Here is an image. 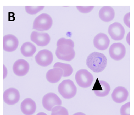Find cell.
Returning <instances> with one entry per match:
<instances>
[{"label":"cell","mask_w":134,"mask_h":115,"mask_svg":"<svg viewBox=\"0 0 134 115\" xmlns=\"http://www.w3.org/2000/svg\"><path fill=\"white\" fill-rule=\"evenodd\" d=\"M92 91L98 97H105L110 92V87L109 84L105 81H98V79H97V81L96 82Z\"/></svg>","instance_id":"5bb4252c"},{"label":"cell","mask_w":134,"mask_h":115,"mask_svg":"<svg viewBox=\"0 0 134 115\" xmlns=\"http://www.w3.org/2000/svg\"><path fill=\"white\" fill-rule=\"evenodd\" d=\"M3 79H4L6 78V77L7 76L8 70H7L6 67H5V65H3Z\"/></svg>","instance_id":"83f0119b"},{"label":"cell","mask_w":134,"mask_h":115,"mask_svg":"<svg viewBox=\"0 0 134 115\" xmlns=\"http://www.w3.org/2000/svg\"><path fill=\"white\" fill-rule=\"evenodd\" d=\"M60 68L63 72V77H67L71 76L73 73V68L68 64L61 62H57L53 65V68Z\"/></svg>","instance_id":"44dd1931"},{"label":"cell","mask_w":134,"mask_h":115,"mask_svg":"<svg viewBox=\"0 0 134 115\" xmlns=\"http://www.w3.org/2000/svg\"><path fill=\"white\" fill-rule=\"evenodd\" d=\"M30 68L29 63L23 59L16 61L13 65V70L14 74L19 77L25 76L28 73Z\"/></svg>","instance_id":"7c38bea8"},{"label":"cell","mask_w":134,"mask_h":115,"mask_svg":"<svg viewBox=\"0 0 134 115\" xmlns=\"http://www.w3.org/2000/svg\"><path fill=\"white\" fill-rule=\"evenodd\" d=\"M60 45H68L72 47V48H74V43L72 40H71V39H65V38L59 39L57 41V47Z\"/></svg>","instance_id":"cb8c5ba5"},{"label":"cell","mask_w":134,"mask_h":115,"mask_svg":"<svg viewBox=\"0 0 134 115\" xmlns=\"http://www.w3.org/2000/svg\"><path fill=\"white\" fill-rule=\"evenodd\" d=\"M55 54L59 59L70 61L74 58L75 52L70 46L60 45L57 47Z\"/></svg>","instance_id":"5b68a950"},{"label":"cell","mask_w":134,"mask_h":115,"mask_svg":"<svg viewBox=\"0 0 134 115\" xmlns=\"http://www.w3.org/2000/svg\"><path fill=\"white\" fill-rule=\"evenodd\" d=\"M18 39L13 34H7L3 38V48L8 52H12L18 47Z\"/></svg>","instance_id":"8fae6325"},{"label":"cell","mask_w":134,"mask_h":115,"mask_svg":"<svg viewBox=\"0 0 134 115\" xmlns=\"http://www.w3.org/2000/svg\"><path fill=\"white\" fill-rule=\"evenodd\" d=\"M58 91L63 98L70 99L75 97L77 89L73 81L70 79H66L59 85Z\"/></svg>","instance_id":"7a4b0ae2"},{"label":"cell","mask_w":134,"mask_h":115,"mask_svg":"<svg viewBox=\"0 0 134 115\" xmlns=\"http://www.w3.org/2000/svg\"><path fill=\"white\" fill-rule=\"evenodd\" d=\"M130 102L122 105L120 109L121 115H130Z\"/></svg>","instance_id":"484cf974"},{"label":"cell","mask_w":134,"mask_h":115,"mask_svg":"<svg viewBox=\"0 0 134 115\" xmlns=\"http://www.w3.org/2000/svg\"><path fill=\"white\" fill-rule=\"evenodd\" d=\"M44 7V6H26L25 10L29 14L34 15L43 10Z\"/></svg>","instance_id":"603a6c76"},{"label":"cell","mask_w":134,"mask_h":115,"mask_svg":"<svg viewBox=\"0 0 134 115\" xmlns=\"http://www.w3.org/2000/svg\"><path fill=\"white\" fill-rule=\"evenodd\" d=\"M20 109L25 115H32L35 112L36 105L34 100L27 98L25 99L21 103Z\"/></svg>","instance_id":"e0dca14e"},{"label":"cell","mask_w":134,"mask_h":115,"mask_svg":"<svg viewBox=\"0 0 134 115\" xmlns=\"http://www.w3.org/2000/svg\"><path fill=\"white\" fill-rule=\"evenodd\" d=\"M73 115H86L85 113H83V112H77L73 114Z\"/></svg>","instance_id":"f546056e"},{"label":"cell","mask_w":134,"mask_h":115,"mask_svg":"<svg viewBox=\"0 0 134 115\" xmlns=\"http://www.w3.org/2000/svg\"><path fill=\"white\" fill-rule=\"evenodd\" d=\"M115 13L113 8L109 6L103 7L99 12V18L104 22H108L113 20Z\"/></svg>","instance_id":"ac0fdd59"},{"label":"cell","mask_w":134,"mask_h":115,"mask_svg":"<svg viewBox=\"0 0 134 115\" xmlns=\"http://www.w3.org/2000/svg\"><path fill=\"white\" fill-rule=\"evenodd\" d=\"M63 74V72L61 68H53L47 72L46 79L50 83H57L61 79Z\"/></svg>","instance_id":"d6986e66"},{"label":"cell","mask_w":134,"mask_h":115,"mask_svg":"<svg viewBox=\"0 0 134 115\" xmlns=\"http://www.w3.org/2000/svg\"><path fill=\"white\" fill-rule=\"evenodd\" d=\"M126 48L121 43H115L111 45L109 49V54L112 59L115 61L121 60L126 54Z\"/></svg>","instance_id":"ba28073f"},{"label":"cell","mask_w":134,"mask_h":115,"mask_svg":"<svg viewBox=\"0 0 134 115\" xmlns=\"http://www.w3.org/2000/svg\"><path fill=\"white\" fill-rule=\"evenodd\" d=\"M77 10L83 14L88 13L92 11V10L94 8V6H76Z\"/></svg>","instance_id":"d4e9b609"},{"label":"cell","mask_w":134,"mask_h":115,"mask_svg":"<svg viewBox=\"0 0 134 115\" xmlns=\"http://www.w3.org/2000/svg\"><path fill=\"white\" fill-rule=\"evenodd\" d=\"M42 103L43 106L46 110L51 111L55 106L61 105L62 101L55 93H48L43 97Z\"/></svg>","instance_id":"8992f818"},{"label":"cell","mask_w":134,"mask_h":115,"mask_svg":"<svg viewBox=\"0 0 134 115\" xmlns=\"http://www.w3.org/2000/svg\"><path fill=\"white\" fill-rule=\"evenodd\" d=\"M108 32L113 40L121 41L124 37L125 29L121 23L114 22L110 25L108 28Z\"/></svg>","instance_id":"9c48e42d"},{"label":"cell","mask_w":134,"mask_h":115,"mask_svg":"<svg viewBox=\"0 0 134 115\" xmlns=\"http://www.w3.org/2000/svg\"><path fill=\"white\" fill-rule=\"evenodd\" d=\"M110 43L109 37L104 33L98 34L94 38V45L96 48L100 50H105L108 48Z\"/></svg>","instance_id":"9a60e30c"},{"label":"cell","mask_w":134,"mask_h":115,"mask_svg":"<svg viewBox=\"0 0 134 115\" xmlns=\"http://www.w3.org/2000/svg\"><path fill=\"white\" fill-rule=\"evenodd\" d=\"M53 23V19L49 14L43 13L35 19L33 29L40 31L48 30L52 26Z\"/></svg>","instance_id":"3957f363"},{"label":"cell","mask_w":134,"mask_h":115,"mask_svg":"<svg viewBox=\"0 0 134 115\" xmlns=\"http://www.w3.org/2000/svg\"><path fill=\"white\" fill-rule=\"evenodd\" d=\"M36 51V48L34 45L30 42H25L22 45L20 48L21 54L25 57L32 56Z\"/></svg>","instance_id":"ffe728a7"},{"label":"cell","mask_w":134,"mask_h":115,"mask_svg":"<svg viewBox=\"0 0 134 115\" xmlns=\"http://www.w3.org/2000/svg\"><path fill=\"white\" fill-rule=\"evenodd\" d=\"M4 102L8 105L16 104L20 99V94L17 89L10 88L4 91L3 95Z\"/></svg>","instance_id":"30bf717a"},{"label":"cell","mask_w":134,"mask_h":115,"mask_svg":"<svg viewBox=\"0 0 134 115\" xmlns=\"http://www.w3.org/2000/svg\"><path fill=\"white\" fill-rule=\"evenodd\" d=\"M107 59L105 56L98 52H93L87 57L86 65L94 73L101 72L105 69Z\"/></svg>","instance_id":"6da1fadb"},{"label":"cell","mask_w":134,"mask_h":115,"mask_svg":"<svg viewBox=\"0 0 134 115\" xmlns=\"http://www.w3.org/2000/svg\"><path fill=\"white\" fill-rule=\"evenodd\" d=\"M31 40L40 47H45L49 44L51 38L48 34L34 31L30 36Z\"/></svg>","instance_id":"4fadbf2b"},{"label":"cell","mask_w":134,"mask_h":115,"mask_svg":"<svg viewBox=\"0 0 134 115\" xmlns=\"http://www.w3.org/2000/svg\"><path fill=\"white\" fill-rule=\"evenodd\" d=\"M130 13H128L125 15L124 18L125 24L126 25L128 28H130Z\"/></svg>","instance_id":"4316f807"},{"label":"cell","mask_w":134,"mask_h":115,"mask_svg":"<svg viewBox=\"0 0 134 115\" xmlns=\"http://www.w3.org/2000/svg\"><path fill=\"white\" fill-rule=\"evenodd\" d=\"M36 115H47V114L44 113V112H40V113H38Z\"/></svg>","instance_id":"4dcf8cb0"},{"label":"cell","mask_w":134,"mask_h":115,"mask_svg":"<svg viewBox=\"0 0 134 115\" xmlns=\"http://www.w3.org/2000/svg\"><path fill=\"white\" fill-rule=\"evenodd\" d=\"M35 61L38 65L41 67H46L51 64L53 59V56L51 51L43 49L40 51L35 57Z\"/></svg>","instance_id":"52a82bcc"},{"label":"cell","mask_w":134,"mask_h":115,"mask_svg":"<svg viewBox=\"0 0 134 115\" xmlns=\"http://www.w3.org/2000/svg\"><path fill=\"white\" fill-rule=\"evenodd\" d=\"M130 32H129L128 33V35L126 37V41L128 43V44L129 45H130Z\"/></svg>","instance_id":"f1b7e54d"},{"label":"cell","mask_w":134,"mask_h":115,"mask_svg":"<svg viewBox=\"0 0 134 115\" xmlns=\"http://www.w3.org/2000/svg\"><path fill=\"white\" fill-rule=\"evenodd\" d=\"M75 80L80 87L86 88L92 85L93 81V76L87 70L81 69L76 73Z\"/></svg>","instance_id":"277c9868"},{"label":"cell","mask_w":134,"mask_h":115,"mask_svg":"<svg viewBox=\"0 0 134 115\" xmlns=\"http://www.w3.org/2000/svg\"><path fill=\"white\" fill-rule=\"evenodd\" d=\"M129 92L127 89L122 86H118L114 89L112 93V99L116 103H123L128 98Z\"/></svg>","instance_id":"2e32d148"},{"label":"cell","mask_w":134,"mask_h":115,"mask_svg":"<svg viewBox=\"0 0 134 115\" xmlns=\"http://www.w3.org/2000/svg\"><path fill=\"white\" fill-rule=\"evenodd\" d=\"M51 111V115H69L67 109L61 105L55 106Z\"/></svg>","instance_id":"7402d4cb"}]
</instances>
